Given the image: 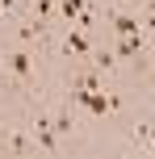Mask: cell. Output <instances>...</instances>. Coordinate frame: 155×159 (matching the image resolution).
Returning a JSON list of instances; mask_svg holds the SVG:
<instances>
[{"label":"cell","mask_w":155,"mask_h":159,"mask_svg":"<svg viewBox=\"0 0 155 159\" xmlns=\"http://www.w3.org/2000/svg\"><path fill=\"white\" fill-rule=\"evenodd\" d=\"M4 67H8V75L17 80L21 92L34 88V50H30V46H13V50L4 55Z\"/></svg>","instance_id":"cell-1"},{"label":"cell","mask_w":155,"mask_h":159,"mask_svg":"<svg viewBox=\"0 0 155 159\" xmlns=\"http://www.w3.org/2000/svg\"><path fill=\"white\" fill-rule=\"evenodd\" d=\"M50 121H55V134H59V138H67V134L75 130V113H71V105L63 101L55 113H50Z\"/></svg>","instance_id":"cell-7"},{"label":"cell","mask_w":155,"mask_h":159,"mask_svg":"<svg viewBox=\"0 0 155 159\" xmlns=\"http://www.w3.org/2000/svg\"><path fill=\"white\" fill-rule=\"evenodd\" d=\"M139 25H143V34H147V38H155V0H147V4H143Z\"/></svg>","instance_id":"cell-8"},{"label":"cell","mask_w":155,"mask_h":159,"mask_svg":"<svg viewBox=\"0 0 155 159\" xmlns=\"http://www.w3.org/2000/svg\"><path fill=\"white\" fill-rule=\"evenodd\" d=\"M0 17H4V21H17V17H21V4H17V0H0Z\"/></svg>","instance_id":"cell-10"},{"label":"cell","mask_w":155,"mask_h":159,"mask_svg":"<svg viewBox=\"0 0 155 159\" xmlns=\"http://www.w3.org/2000/svg\"><path fill=\"white\" fill-rule=\"evenodd\" d=\"M30 130H34V143H38V151L55 155L59 151V134H55V121H50V113H34L30 117Z\"/></svg>","instance_id":"cell-4"},{"label":"cell","mask_w":155,"mask_h":159,"mask_svg":"<svg viewBox=\"0 0 155 159\" xmlns=\"http://www.w3.org/2000/svg\"><path fill=\"white\" fill-rule=\"evenodd\" d=\"M109 30H113V38H130V34H139V13H126V8H113L109 13Z\"/></svg>","instance_id":"cell-6"},{"label":"cell","mask_w":155,"mask_h":159,"mask_svg":"<svg viewBox=\"0 0 155 159\" xmlns=\"http://www.w3.org/2000/svg\"><path fill=\"white\" fill-rule=\"evenodd\" d=\"M59 50H63V59H75V63H88L97 46L88 42V30H84V25H67V34H63V42H59Z\"/></svg>","instance_id":"cell-3"},{"label":"cell","mask_w":155,"mask_h":159,"mask_svg":"<svg viewBox=\"0 0 155 159\" xmlns=\"http://www.w3.org/2000/svg\"><path fill=\"white\" fill-rule=\"evenodd\" d=\"M46 30H50V21H42V17H25L21 25H17V46H34V42H46Z\"/></svg>","instance_id":"cell-5"},{"label":"cell","mask_w":155,"mask_h":159,"mask_svg":"<svg viewBox=\"0 0 155 159\" xmlns=\"http://www.w3.org/2000/svg\"><path fill=\"white\" fill-rule=\"evenodd\" d=\"M4 75H8V67H4V55H0V84H4Z\"/></svg>","instance_id":"cell-11"},{"label":"cell","mask_w":155,"mask_h":159,"mask_svg":"<svg viewBox=\"0 0 155 159\" xmlns=\"http://www.w3.org/2000/svg\"><path fill=\"white\" fill-rule=\"evenodd\" d=\"M0 151H8V155H34L38 151V143H34V130H30V121L25 126H4L0 130Z\"/></svg>","instance_id":"cell-2"},{"label":"cell","mask_w":155,"mask_h":159,"mask_svg":"<svg viewBox=\"0 0 155 159\" xmlns=\"http://www.w3.org/2000/svg\"><path fill=\"white\" fill-rule=\"evenodd\" d=\"M30 13L42 17V21H50L55 17V0H30Z\"/></svg>","instance_id":"cell-9"}]
</instances>
